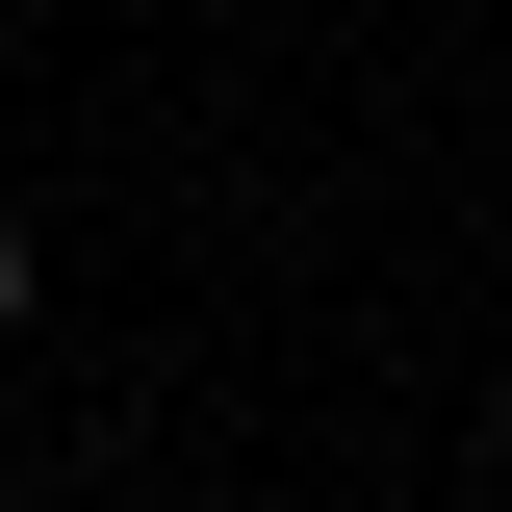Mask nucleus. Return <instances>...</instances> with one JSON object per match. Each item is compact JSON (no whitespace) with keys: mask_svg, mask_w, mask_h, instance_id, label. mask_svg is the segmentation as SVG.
<instances>
[{"mask_svg":"<svg viewBox=\"0 0 512 512\" xmlns=\"http://www.w3.org/2000/svg\"><path fill=\"white\" fill-rule=\"evenodd\" d=\"M0 333H26V205H0Z\"/></svg>","mask_w":512,"mask_h":512,"instance_id":"nucleus-1","label":"nucleus"},{"mask_svg":"<svg viewBox=\"0 0 512 512\" xmlns=\"http://www.w3.org/2000/svg\"><path fill=\"white\" fill-rule=\"evenodd\" d=\"M128 512H180V487H128Z\"/></svg>","mask_w":512,"mask_h":512,"instance_id":"nucleus-2","label":"nucleus"}]
</instances>
